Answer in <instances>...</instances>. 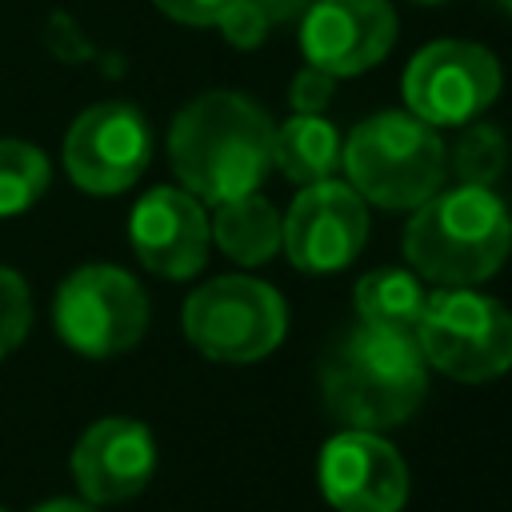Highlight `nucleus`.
Listing matches in <instances>:
<instances>
[{"instance_id":"a878e982","label":"nucleus","mask_w":512,"mask_h":512,"mask_svg":"<svg viewBox=\"0 0 512 512\" xmlns=\"http://www.w3.org/2000/svg\"><path fill=\"white\" fill-rule=\"evenodd\" d=\"M500 4H504V8H508V12H512V0H500Z\"/></svg>"},{"instance_id":"4be33fe9","label":"nucleus","mask_w":512,"mask_h":512,"mask_svg":"<svg viewBox=\"0 0 512 512\" xmlns=\"http://www.w3.org/2000/svg\"><path fill=\"white\" fill-rule=\"evenodd\" d=\"M332 88H336V76H328V72H320V68L308 64V68L296 72V80L288 88V104L296 112H304V116H320L324 104L332 100Z\"/></svg>"},{"instance_id":"7ed1b4c3","label":"nucleus","mask_w":512,"mask_h":512,"mask_svg":"<svg viewBox=\"0 0 512 512\" xmlns=\"http://www.w3.org/2000/svg\"><path fill=\"white\" fill-rule=\"evenodd\" d=\"M512 252V216L492 188L460 184L412 208L404 256L420 280L440 288H476L500 272Z\"/></svg>"},{"instance_id":"2eb2a0df","label":"nucleus","mask_w":512,"mask_h":512,"mask_svg":"<svg viewBox=\"0 0 512 512\" xmlns=\"http://www.w3.org/2000/svg\"><path fill=\"white\" fill-rule=\"evenodd\" d=\"M208 232L228 260L252 268V264H264L280 248V212L256 192L232 196V200L216 204Z\"/></svg>"},{"instance_id":"f03ea898","label":"nucleus","mask_w":512,"mask_h":512,"mask_svg":"<svg viewBox=\"0 0 512 512\" xmlns=\"http://www.w3.org/2000/svg\"><path fill=\"white\" fill-rule=\"evenodd\" d=\"M428 392V364L412 332L352 328L320 360L324 408L360 432L404 424Z\"/></svg>"},{"instance_id":"1a4fd4ad","label":"nucleus","mask_w":512,"mask_h":512,"mask_svg":"<svg viewBox=\"0 0 512 512\" xmlns=\"http://www.w3.org/2000/svg\"><path fill=\"white\" fill-rule=\"evenodd\" d=\"M368 236V208L352 184L316 180L304 184L288 216H280V248L308 276H328L348 268Z\"/></svg>"},{"instance_id":"9d476101","label":"nucleus","mask_w":512,"mask_h":512,"mask_svg":"<svg viewBox=\"0 0 512 512\" xmlns=\"http://www.w3.org/2000/svg\"><path fill=\"white\" fill-rule=\"evenodd\" d=\"M152 156V132L132 104L108 100L80 112L64 136V168L92 196L124 192L140 180Z\"/></svg>"},{"instance_id":"20e7f679","label":"nucleus","mask_w":512,"mask_h":512,"mask_svg":"<svg viewBox=\"0 0 512 512\" xmlns=\"http://www.w3.org/2000/svg\"><path fill=\"white\" fill-rule=\"evenodd\" d=\"M340 164L364 204L408 212L440 192L448 152L432 124L416 120L408 108H384L340 140Z\"/></svg>"},{"instance_id":"393cba45","label":"nucleus","mask_w":512,"mask_h":512,"mask_svg":"<svg viewBox=\"0 0 512 512\" xmlns=\"http://www.w3.org/2000/svg\"><path fill=\"white\" fill-rule=\"evenodd\" d=\"M32 512H96V508L84 504V500H48V504H40Z\"/></svg>"},{"instance_id":"cd10ccee","label":"nucleus","mask_w":512,"mask_h":512,"mask_svg":"<svg viewBox=\"0 0 512 512\" xmlns=\"http://www.w3.org/2000/svg\"><path fill=\"white\" fill-rule=\"evenodd\" d=\"M0 512H8V508H0Z\"/></svg>"},{"instance_id":"0eeeda50","label":"nucleus","mask_w":512,"mask_h":512,"mask_svg":"<svg viewBox=\"0 0 512 512\" xmlns=\"http://www.w3.org/2000/svg\"><path fill=\"white\" fill-rule=\"evenodd\" d=\"M52 320L68 348L84 356H116L144 336L148 296L132 272L116 264H84L60 284Z\"/></svg>"},{"instance_id":"f8f14e48","label":"nucleus","mask_w":512,"mask_h":512,"mask_svg":"<svg viewBox=\"0 0 512 512\" xmlns=\"http://www.w3.org/2000/svg\"><path fill=\"white\" fill-rule=\"evenodd\" d=\"M316 476L336 512H400L408 500V468L376 432L348 428L332 436L320 452Z\"/></svg>"},{"instance_id":"dca6fc26","label":"nucleus","mask_w":512,"mask_h":512,"mask_svg":"<svg viewBox=\"0 0 512 512\" xmlns=\"http://www.w3.org/2000/svg\"><path fill=\"white\" fill-rule=\"evenodd\" d=\"M272 164L300 188L316 184V180H328L340 164V136L324 116L296 112L276 128Z\"/></svg>"},{"instance_id":"ddd939ff","label":"nucleus","mask_w":512,"mask_h":512,"mask_svg":"<svg viewBox=\"0 0 512 512\" xmlns=\"http://www.w3.org/2000/svg\"><path fill=\"white\" fill-rule=\"evenodd\" d=\"M156 472V440L140 420L104 416L72 448V476L88 504H120L144 492Z\"/></svg>"},{"instance_id":"4468645a","label":"nucleus","mask_w":512,"mask_h":512,"mask_svg":"<svg viewBox=\"0 0 512 512\" xmlns=\"http://www.w3.org/2000/svg\"><path fill=\"white\" fill-rule=\"evenodd\" d=\"M132 248L140 264L168 280H188L208 260V216L200 200L184 188H152L128 220Z\"/></svg>"},{"instance_id":"6ab92c4d","label":"nucleus","mask_w":512,"mask_h":512,"mask_svg":"<svg viewBox=\"0 0 512 512\" xmlns=\"http://www.w3.org/2000/svg\"><path fill=\"white\" fill-rule=\"evenodd\" d=\"M452 164H456V176H460L464 184L488 188V184L504 172V164H508L504 132L492 128V124H468V132L456 140Z\"/></svg>"},{"instance_id":"a211bd4d","label":"nucleus","mask_w":512,"mask_h":512,"mask_svg":"<svg viewBox=\"0 0 512 512\" xmlns=\"http://www.w3.org/2000/svg\"><path fill=\"white\" fill-rule=\"evenodd\" d=\"M48 156L28 140H0V216L28 212L48 192Z\"/></svg>"},{"instance_id":"bb28decb","label":"nucleus","mask_w":512,"mask_h":512,"mask_svg":"<svg viewBox=\"0 0 512 512\" xmlns=\"http://www.w3.org/2000/svg\"><path fill=\"white\" fill-rule=\"evenodd\" d=\"M424 4H436V0H424Z\"/></svg>"},{"instance_id":"412c9836","label":"nucleus","mask_w":512,"mask_h":512,"mask_svg":"<svg viewBox=\"0 0 512 512\" xmlns=\"http://www.w3.org/2000/svg\"><path fill=\"white\" fill-rule=\"evenodd\" d=\"M216 28L224 32V40L232 44V48H256L264 36H268V16L252 4V0H232L224 12H220V20H216Z\"/></svg>"},{"instance_id":"f3484780","label":"nucleus","mask_w":512,"mask_h":512,"mask_svg":"<svg viewBox=\"0 0 512 512\" xmlns=\"http://www.w3.org/2000/svg\"><path fill=\"white\" fill-rule=\"evenodd\" d=\"M424 304H428V292L420 276L408 268H376L356 284V312H360V324L368 328L416 336Z\"/></svg>"},{"instance_id":"b1692460","label":"nucleus","mask_w":512,"mask_h":512,"mask_svg":"<svg viewBox=\"0 0 512 512\" xmlns=\"http://www.w3.org/2000/svg\"><path fill=\"white\" fill-rule=\"evenodd\" d=\"M264 16H268V24H280V20H292V16H304V8L312 4V0H252Z\"/></svg>"},{"instance_id":"9b49d317","label":"nucleus","mask_w":512,"mask_h":512,"mask_svg":"<svg viewBox=\"0 0 512 512\" xmlns=\"http://www.w3.org/2000/svg\"><path fill=\"white\" fill-rule=\"evenodd\" d=\"M396 12L388 0H312L300 16L304 60L328 76H360L388 56Z\"/></svg>"},{"instance_id":"39448f33","label":"nucleus","mask_w":512,"mask_h":512,"mask_svg":"<svg viewBox=\"0 0 512 512\" xmlns=\"http://www.w3.org/2000/svg\"><path fill=\"white\" fill-rule=\"evenodd\" d=\"M416 344L444 376L484 384L512 368V312L476 288H440L424 304Z\"/></svg>"},{"instance_id":"6e6552de","label":"nucleus","mask_w":512,"mask_h":512,"mask_svg":"<svg viewBox=\"0 0 512 512\" xmlns=\"http://www.w3.org/2000/svg\"><path fill=\"white\" fill-rule=\"evenodd\" d=\"M500 92V64L484 44L432 40L404 68V104L432 128L472 124Z\"/></svg>"},{"instance_id":"423d86ee","label":"nucleus","mask_w":512,"mask_h":512,"mask_svg":"<svg viewBox=\"0 0 512 512\" xmlns=\"http://www.w3.org/2000/svg\"><path fill=\"white\" fill-rule=\"evenodd\" d=\"M288 328L284 296L256 276H216L184 304V336L220 364H252L268 356Z\"/></svg>"},{"instance_id":"aec40b11","label":"nucleus","mask_w":512,"mask_h":512,"mask_svg":"<svg viewBox=\"0 0 512 512\" xmlns=\"http://www.w3.org/2000/svg\"><path fill=\"white\" fill-rule=\"evenodd\" d=\"M32 324V292L20 272L0 264V356H8Z\"/></svg>"},{"instance_id":"5701e85b","label":"nucleus","mask_w":512,"mask_h":512,"mask_svg":"<svg viewBox=\"0 0 512 512\" xmlns=\"http://www.w3.org/2000/svg\"><path fill=\"white\" fill-rule=\"evenodd\" d=\"M164 16H172L176 24H196V28H204V24H216L220 20V12L232 4V0H152Z\"/></svg>"},{"instance_id":"f257e3e1","label":"nucleus","mask_w":512,"mask_h":512,"mask_svg":"<svg viewBox=\"0 0 512 512\" xmlns=\"http://www.w3.org/2000/svg\"><path fill=\"white\" fill-rule=\"evenodd\" d=\"M276 124L240 92H204L184 104L168 128L172 168L196 200L220 204L248 196L272 168Z\"/></svg>"}]
</instances>
